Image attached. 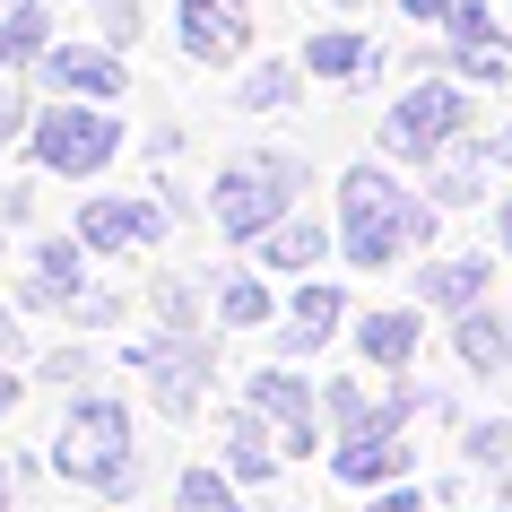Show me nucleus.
Wrapping results in <instances>:
<instances>
[{"instance_id":"2","label":"nucleus","mask_w":512,"mask_h":512,"mask_svg":"<svg viewBox=\"0 0 512 512\" xmlns=\"http://www.w3.org/2000/svg\"><path fill=\"white\" fill-rule=\"evenodd\" d=\"M53 469L79 486H122L131 478V426H122V408L113 400H79L70 408V426L53 443Z\"/></svg>"},{"instance_id":"20","label":"nucleus","mask_w":512,"mask_h":512,"mask_svg":"<svg viewBox=\"0 0 512 512\" xmlns=\"http://www.w3.org/2000/svg\"><path fill=\"white\" fill-rule=\"evenodd\" d=\"M174 504H183V512H235V495H226V478H217V469H183Z\"/></svg>"},{"instance_id":"13","label":"nucleus","mask_w":512,"mask_h":512,"mask_svg":"<svg viewBox=\"0 0 512 512\" xmlns=\"http://www.w3.org/2000/svg\"><path fill=\"white\" fill-rule=\"evenodd\" d=\"M452 348L469 356L478 374H504V365H512V322H504V313H469V322L452 330Z\"/></svg>"},{"instance_id":"23","label":"nucleus","mask_w":512,"mask_h":512,"mask_svg":"<svg viewBox=\"0 0 512 512\" xmlns=\"http://www.w3.org/2000/svg\"><path fill=\"white\" fill-rule=\"evenodd\" d=\"M226 322H235V330H252V322H270V296H261V287H252V278H235V287H226Z\"/></svg>"},{"instance_id":"15","label":"nucleus","mask_w":512,"mask_h":512,"mask_svg":"<svg viewBox=\"0 0 512 512\" xmlns=\"http://www.w3.org/2000/svg\"><path fill=\"white\" fill-rule=\"evenodd\" d=\"M330 322H339V287H322V278H313V287L296 296V330H278V339H287V348H322Z\"/></svg>"},{"instance_id":"25","label":"nucleus","mask_w":512,"mask_h":512,"mask_svg":"<svg viewBox=\"0 0 512 512\" xmlns=\"http://www.w3.org/2000/svg\"><path fill=\"white\" fill-rule=\"evenodd\" d=\"M9 131H18V96L0 87V148H9Z\"/></svg>"},{"instance_id":"14","label":"nucleus","mask_w":512,"mask_h":512,"mask_svg":"<svg viewBox=\"0 0 512 512\" xmlns=\"http://www.w3.org/2000/svg\"><path fill=\"white\" fill-rule=\"evenodd\" d=\"M261 261H270V270H313V261H322V226H313V217H278L270 235H261Z\"/></svg>"},{"instance_id":"30","label":"nucleus","mask_w":512,"mask_h":512,"mask_svg":"<svg viewBox=\"0 0 512 512\" xmlns=\"http://www.w3.org/2000/svg\"><path fill=\"white\" fill-rule=\"evenodd\" d=\"M0 512H9V469H0Z\"/></svg>"},{"instance_id":"31","label":"nucleus","mask_w":512,"mask_h":512,"mask_svg":"<svg viewBox=\"0 0 512 512\" xmlns=\"http://www.w3.org/2000/svg\"><path fill=\"white\" fill-rule=\"evenodd\" d=\"M504 243H512V209H504Z\"/></svg>"},{"instance_id":"19","label":"nucleus","mask_w":512,"mask_h":512,"mask_svg":"<svg viewBox=\"0 0 512 512\" xmlns=\"http://www.w3.org/2000/svg\"><path fill=\"white\" fill-rule=\"evenodd\" d=\"M486 287V261H443V270H426V296L434 304H469Z\"/></svg>"},{"instance_id":"1","label":"nucleus","mask_w":512,"mask_h":512,"mask_svg":"<svg viewBox=\"0 0 512 512\" xmlns=\"http://www.w3.org/2000/svg\"><path fill=\"white\" fill-rule=\"evenodd\" d=\"M339 209H348V261H400V252H417V243L434 235V209L426 200H408L382 165H356L348 183H339Z\"/></svg>"},{"instance_id":"11","label":"nucleus","mask_w":512,"mask_h":512,"mask_svg":"<svg viewBox=\"0 0 512 512\" xmlns=\"http://www.w3.org/2000/svg\"><path fill=\"white\" fill-rule=\"evenodd\" d=\"M18 296H27V304H70V296H79V243H35Z\"/></svg>"},{"instance_id":"27","label":"nucleus","mask_w":512,"mask_h":512,"mask_svg":"<svg viewBox=\"0 0 512 512\" xmlns=\"http://www.w3.org/2000/svg\"><path fill=\"white\" fill-rule=\"evenodd\" d=\"M374 512H417V495H382V504Z\"/></svg>"},{"instance_id":"9","label":"nucleus","mask_w":512,"mask_h":512,"mask_svg":"<svg viewBox=\"0 0 512 512\" xmlns=\"http://www.w3.org/2000/svg\"><path fill=\"white\" fill-rule=\"evenodd\" d=\"M252 408L287 426V452H313V391H304L296 374H261L252 382Z\"/></svg>"},{"instance_id":"3","label":"nucleus","mask_w":512,"mask_h":512,"mask_svg":"<svg viewBox=\"0 0 512 512\" xmlns=\"http://www.w3.org/2000/svg\"><path fill=\"white\" fill-rule=\"evenodd\" d=\"M296 191V157H252V165H226L217 174V226L226 235H270L278 209Z\"/></svg>"},{"instance_id":"28","label":"nucleus","mask_w":512,"mask_h":512,"mask_svg":"<svg viewBox=\"0 0 512 512\" xmlns=\"http://www.w3.org/2000/svg\"><path fill=\"white\" fill-rule=\"evenodd\" d=\"M408 9H417V18H443V9H452V0H408Z\"/></svg>"},{"instance_id":"5","label":"nucleus","mask_w":512,"mask_h":512,"mask_svg":"<svg viewBox=\"0 0 512 512\" xmlns=\"http://www.w3.org/2000/svg\"><path fill=\"white\" fill-rule=\"evenodd\" d=\"M460 122H469V105L434 79V87H417V96H400V113H391L382 139H391V157H434L443 139H460Z\"/></svg>"},{"instance_id":"18","label":"nucleus","mask_w":512,"mask_h":512,"mask_svg":"<svg viewBox=\"0 0 512 512\" xmlns=\"http://www.w3.org/2000/svg\"><path fill=\"white\" fill-rule=\"evenodd\" d=\"M304 61H313V79H356V70H365V44H356V35H313Z\"/></svg>"},{"instance_id":"6","label":"nucleus","mask_w":512,"mask_h":512,"mask_svg":"<svg viewBox=\"0 0 512 512\" xmlns=\"http://www.w3.org/2000/svg\"><path fill=\"white\" fill-rule=\"evenodd\" d=\"M174 18H183V53H200V61H226V53H243V35H252L243 0H183Z\"/></svg>"},{"instance_id":"12","label":"nucleus","mask_w":512,"mask_h":512,"mask_svg":"<svg viewBox=\"0 0 512 512\" xmlns=\"http://www.w3.org/2000/svg\"><path fill=\"white\" fill-rule=\"evenodd\" d=\"M400 469H408V452L391 443V426H382V434H356L348 452H339V478H348V486H391Z\"/></svg>"},{"instance_id":"4","label":"nucleus","mask_w":512,"mask_h":512,"mask_svg":"<svg viewBox=\"0 0 512 512\" xmlns=\"http://www.w3.org/2000/svg\"><path fill=\"white\" fill-rule=\"evenodd\" d=\"M113 148H122V131L105 113H79V105L35 113V165H53V174H96Z\"/></svg>"},{"instance_id":"26","label":"nucleus","mask_w":512,"mask_h":512,"mask_svg":"<svg viewBox=\"0 0 512 512\" xmlns=\"http://www.w3.org/2000/svg\"><path fill=\"white\" fill-rule=\"evenodd\" d=\"M9 400H18V374H9V365H0V417H9Z\"/></svg>"},{"instance_id":"29","label":"nucleus","mask_w":512,"mask_h":512,"mask_svg":"<svg viewBox=\"0 0 512 512\" xmlns=\"http://www.w3.org/2000/svg\"><path fill=\"white\" fill-rule=\"evenodd\" d=\"M0 356H9V313H0Z\"/></svg>"},{"instance_id":"7","label":"nucleus","mask_w":512,"mask_h":512,"mask_svg":"<svg viewBox=\"0 0 512 512\" xmlns=\"http://www.w3.org/2000/svg\"><path fill=\"white\" fill-rule=\"evenodd\" d=\"M165 217L148 209V200H87L79 209V243L87 252H122V243H148Z\"/></svg>"},{"instance_id":"21","label":"nucleus","mask_w":512,"mask_h":512,"mask_svg":"<svg viewBox=\"0 0 512 512\" xmlns=\"http://www.w3.org/2000/svg\"><path fill=\"white\" fill-rule=\"evenodd\" d=\"M226 452H235L243 478H270V443H261V426H252V417H235V426H226Z\"/></svg>"},{"instance_id":"8","label":"nucleus","mask_w":512,"mask_h":512,"mask_svg":"<svg viewBox=\"0 0 512 512\" xmlns=\"http://www.w3.org/2000/svg\"><path fill=\"white\" fill-rule=\"evenodd\" d=\"M443 27H452L460 70H469V79H504V35L486 27V9H478V0H452V9H443Z\"/></svg>"},{"instance_id":"17","label":"nucleus","mask_w":512,"mask_h":512,"mask_svg":"<svg viewBox=\"0 0 512 512\" xmlns=\"http://www.w3.org/2000/svg\"><path fill=\"white\" fill-rule=\"evenodd\" d=\"M408 348H417V322L408 313H365V356L374 365H408Z\"/></svg>"},{"instance_id":"16","label":"nucleus","mask_w":512,"mask_h":512,"mask_svg":"<svg viewBox=\"0 0 512 512\" xmlns=\"http://www.w3.org/2000/svg\"><path fill=\"white\" fill-rule=\"evenodd\" d=\"M44 53V0H18L9 18H0V61L18 70V61H35Z\"/></svg>"},{"instance_id":"10","label":"nucleus","mask_w":512,"mask_h":512,"mask_svg":"<svg viewBox=\"0 0 512 512\" xmlns=\"http://www.w3.org/2000/svg\"><path fill=\"white\" fill-rule=\"evenodd\" d=\"M44 79L53 87H79V96H122V61L113 53H96V44H70V53H44Z\"/></svg>"},{"instance_id":"32","label":"nucleus","mask_w":512,"mask_h":512,"mask_svg":"<svg viewBox=\"0 0 512 512\" xmlns=\"http://www.w3.org/2000/svg\"><path fill=\"white\" fill-rule=\"evenodd\" d=\"M504 157H512V131H504Z\"/></svg>"},{"instance_id":"22","label":"nucleus","mask_w":512,"mask_h":512,"mask_svg":"<svg viewBox=\"0 0 512 512\" xmlns=\"http://www.w3.org/2000/svg\"><path fill=\"white\" fill-rule=\"evenodd\" d=\"M434 191H443V200H469V191H478V148H469V139H460L452 157H443V174H434Z\"/></svg>"},{"instance_id":"24","label":"nucleus","mask_w":512,"mask_h":512,"mask_svg":"<svg viewBox=\"0 0 512 512\" xmlns=\"http://www.w3.org/2000/svg\"><path fill=\"white\" fill-rule=\"evenodd\" d=\"M287 87H296L287 70H252V87H243V105H261V113H270V105H287Z\"/></svg>"}]
</instances>
